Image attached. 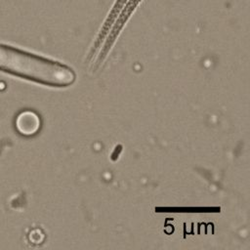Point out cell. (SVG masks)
Returning <instances> with one entry per match:
<instances>
[{
    "label": "cell",
    "instance_id": "1",
    "mask_svg": "<svg viewBox=\"0 0 250 250\" xmlns=\"http://www.w3.org/2000/svg\"><path fill=\"white\" fill-rule=\"evenodd\" d=\"M0 69L53 87L69 86L76 78L68 65L6 46H0Z\"/></svg>",
    "mask_w": 250,
    "mask_h": 250
},
{
    "label": "cell",
    "instance_id": "2",
    "mask_svg": "<svg viewBox=\"0 0 250 250\" xmlns=\"http://www.w3.org/2000/svg\"><path fill=\"white\" fill-rule=\"evenodd\" d=\"M40 127V119L38 115L32 111L25 110L20 113L16 119L17 130L24 136L35 134Z\"/></svg>",
    "mask_w": 250,
    "mask_h": 250
}]
</instances>
